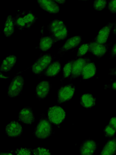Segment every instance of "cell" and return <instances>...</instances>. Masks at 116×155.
I'll use <instances>...</instances> for the list:
<instances>
[{
    "label": "cell",
    "instance_id": "2",
    "mask_svg": "<svg viewBox=\"0 0 116 155\" xmlns=\"http://www.w3.org/2000/svg\"><path fill=\"white\" fill-rule=\"evenodd\" d=\"M52 132V126L50 122L45 114H41L33 133L34 136L37 139L44 140L50 137Z\"/></svg>",
    "mask_w": 116,
    "mask_h": 155
},
{
    "label": "cell",
    "instance_id": "4",
    "mask_svg": "<svg viewBox=\"0 0 116 155\" xmlns=\"http://www.w3.org/2000/svg\"><path fill=\"white\" fill-rule=\"evenodd\" d=\"M24 84V79L21 76L17 75L14 77L8 87V96L12 98L19 95L22 91Z\"/></svg>",
    "mask_w": 116,
    "mask_h": 155
},
{
    "label": "cell",
    "instance_id": "17",
    "mask_svg": "<svg viewBox=\"0 0 116 155\" xmlns=\"http://www.w3.org/2000/svg\"><path fill=\"white\" fill-rule=\"evenodd\" d=\"M16 57L13 55H9L3 61L0 66V71L7 72L12 69L16 63Z\"/></svg>",
    "mask_w": 116,
    "mask_h": 155
},
{
    "label": "cell",
    "instance_id": "39",
    "mask_svg": "<svg viewBox=\"0 0 116 155\" xmlns=\"http://www.w3.org/2000/svg\"><path fill=\"white\" fill-rule=\"evenodd\" d=\"M0 77L1 78H4L6 79V78H8V77H6L4 76L1 73Z\"/></svg>",
    "mask_w": 116,
    "mask_h": 155
},
{
    "label": "cell",
    "instance_id": "13",
    "mask_svg": "<svg viewBox=\"0 0 116 155\" xmlns=\"http://www.w3.org/2000/svg\"><path fill=\"white\" fill-rule=\"evenodd\" d=\"M82 40L80 35H76L68 38L63 46L59 50L58 53L61 54L63 53L74 48L80 44Z\"/></svg>",
    "mask_w": 116,
    "mask_h": 155
},
{
    "label": "cell",
    "instance_id": "9",
    "mask_svg": "<svg viewBox=\"0 0 116 155\" xmlns=\"http://www.w3.org/2000/svg\"><path fill=\"white\" fill-rule=\"evenodd\" d=\"M113 22H110L102 28L92 41L100 44H106L113 28Z\"/></svg>",
    "mask_w": 116,
    "mask_h": 155
},
{
    "label": "cell",
    "instance_id": "36",
    "mask_svg": "<svg viewBox=\"0 0 116 155\" xmlns=\"http://www.w3.org/2000/svg\"><path fill=\"white\" fill-rule=\"evenodd\" d=\"M112 32L113 34L116 36V20L114 23Z\"/></svg>",
    "mask_w": 116,
    "mask_h": 155
},
{
    "label": "cell",
    "instance_id": "1",
    "mask_svg": "<svg viewBox=\"0 0 116 155\" xmlns=\"http://www.w3.org/2000/svg\"><path fill=\"white\" fill-rule=\"evenodd\" d=\"M15 26L19 30L29 29L36 22L37 17L31 10H24L14 17Z\"/></svg>",
    "mask_w": 116,
    "mask_h": 155
},
{
    "label": "cell",
    "instance_id": "12",
    "mask_svg": "<svg viewBox=\"0 0 116 155\" xmlns=\"http://www.w3.org/2000/svg\"><path fill=\"white\" fill-rule=\"evenodd\" d=\"M18 120L27 124H31L35 120V117L32 108L26 106L20 111L18 117Z\"/></svg>",
    "mask_w": 116,
    "mask_h": 155
},
{
    "label": "cell",
    "instance_id": "35",
    "mask_svg": "<svg viewBox=\"0 0 116 155\" xmlns=\"http://www.w3.org/2000/svg\"><path fill=\"white\" fill-rule=\"evenodd\" d=\"M109 71V75L116 76V67L110 69Z\"/></svg>",
    "mask_w": 116,
    "mask_h": 155
},
{
    "label": "cell",
    "instance_id": "34",
    "mask_svg": "<svg viewBox=\"0 0 116 155\" xmlns=\"http://www.w3.org/2000/svg\"><path fill=\"white\" fill-rule=\"evenodd\" d=\"M109 124L116 129V116L110 119Z\"/></svg>",
    "mask_w": 116,
    "mask_h": 155
},
{
    "label": "cell",
    "instance_id": "29",
    "mask_svg": "<svg viewBox=\"0 0 116 155\" xmlns=\"http://www.w3.org/2000/svg\"><path fill=\"white\" fill-rule=\"evenodd\" d=\"M15 155H32V149L27 148H19L12 151Z\"/></svg>",
    "mask_w": 116,
    "mask_h": 155
},
{
    "label": "cell",
    "instance_id": "32",
    "mask_svg": "<svg viewBox=\"0 0 116 155\" xmlns=\"http://www.w3.org/2000/svg\"><path fill=\"white\" fill-rule=\"evenodd\" d=\"M110 58L113 59L116 57V43L113 46L110 52Z\"/></svg>",
    "mask_w": 116,
    "mask_h": 155
},
{
    "label": "cell",
    "instance_id": "7",
    "mask_svg": "<svg viewBox=\"0 0 116 155\" xmlns=\"http://www.w3.org/2000/svg\"><path fill=\"white\" fill-rule=\"evenodd\" d=\"M91 61V60L88 57L81 58L74 60L72 65L70 79H74L81 75L84 67Z\"/></svg>",
    "mask_w": 116,
    "mask_h": 155
},
{
    "label": "cell",
    "instance_id": "18",
    "mask_svg": "<svg viewBox=\"0 0 116 155\" xmlns=\"http://www.w3.org/2000/svg\"><path fill=\"white\" fill-rule=\"evenodd\" d=\"M96 72V67L93 62L91 61L87 63L84 67L81 75L84 79L89 78L94 76Z\"/></svg>",
    "mask_w": 116,
    "mask_h": 155
},
{
    "label": "cell",
    "instance_id": "10",
    "mask_svg": "<svg viewBox=\"0 0 116 155\" xmlns=\"http://www.w3.org/2000/svg\"><path fill=\"white\" fill-rule=\"evenodd\" d=\"M97 143L91 139L84 140L80 146V155H93L97 148Z\"/></svg>",
    "mask_w": 116,
    "mask_h": 155
},
{
    "label": "cell",
    "instance_id": "3",
    "mask_svg": "<svg viewBox=\"0 0 116 155\" xmlns=\"http://www.w3.org/2000/svg\"><path fill=\"white\" fill-rule=\"evenodd\" d=\"M53 56L50 54H42L37 60L31 67L32 72L35 74H39L47 69L52 62Z\"/></svg>",
    "mask_w": 116,
    "mask_h": 155
},
{
    "label": "cell",
    "instance_id": "31",
    "mask_svg": "<svg viewBox=\"0 0 116 155\" xmlns=\"http://www.w3.org/2000/svg\"><path fill=\"white\" fill-rule=\"evenodd\" d=\"M107 9L112 14H116V0L108 1Z\"/></svg>",
    "mask_w": 116,
    "mask_h": 155
},
{
    "label": "cell",
    "instance_id": "21",
    "mask_svg": "<svg viewBox=\"0 0 116 155\" xmlns=\"http://www.w3.org/2000/svg\"><path fill=\"white\" fill-rule=\"evenodd\" d=\"M55 43L50 36H44L40 38L38 48L42 51H46L50 49Z\"/></svg>",
    "mask_w": 116,
    "mask_h": 155
},
{
    "label": "cell",
    "instance_id": "5",
    "mask_svg": "<svg viewBox=\"0 0 116 155\" xmlns=\"http://www.w3.org/2000/svg\"><path fill=\"white\" fill-rule=\"evenodd\" d=\"M47 113L49 120L56 125L60 124L66 117V113L62 107L58 106L50 107Z\"/></svg>",
    "mask_w": 116,
    "mask_h": 155
},
{
    "label": "cell",
    "instance_id": "28",
    "mask_svg": "<svg viewBox=\"0 0 116 155\" xmlns=\"http://www.w3.org/2000/svg\"><path fill=\"white\" fill-rule=\"evenodd\" d=\"M104 132L106 137L110 138L114 137L115 135L116 129L108 124L104 128Z\"/></svg>",
    "mask_w": 116,
    "mask_h": 155
},
{
    "label": "cell",
    "instance_id": "20",
    "mask_svg": "<svg viewBox=\"0 0 116 155\" xmlns=\"http://www.w3.org/2000/svg\"><path fill=\"white\" fill-rule=\"evenodd\" d=\"M61 68V65L59 60L53 61L46 70L45 75L47 77H54L59 73Z\"/></svg>",
    "mask_w": 116,
    "mask_h": 155
},
{
    "label": "cell",
    "instance_id": "33",
    "mask_svg": "<svg viewBox=\"0 0 116 155\" xmlns=\"http://www.w3.org/2000/svg\"><path fill=\"white\" fill-rule=\"evenodd\" d=\"M105 88L111 89L116 91V81H113L110 84L105 85Z\"/></svg>",
    "mask_w": 116,
    "mask_h": 155
},
{
    "label": "cell",
    "instance_id": "25",
    "mask_svg": "<svg viewBox=\"0 0 116 155\" xmlns=\"http://www.w3.org/2000/svg\"><path fill=\"white\" fill-rule=\"evenodd\" d=\"M74 60H71L68 61L63 68V78H65L70 76L72 70L73 62Z\"/></svg>",
    "mask_w": 116,
    "mask_h": 155
},
{
    "label": "cell",
    "instance_id": "37",
    "mask_svg": "<svg viewBox=\"0 0 116 155\" xmlns=\"http://www.w3.org/2000/svg\"><path fill=\"white\" fill-rule=\"evenodd\" d=\"M0 155H15L11 153H6L5 152H1Z\"/></svg>",
    "mask_w": 116,
    "mask_h": 155
},
{
    "label": "cell",
    "instance_id": "16",
    "mask_svg": "<svg viewBox=\"0 0 116 155\" xmlns=\"http://www.w3.org/2000/svg\"><path fill=\"white\" fill-rule=\"evenodd\" d=\"M116 153V137L110 138L102 148L100 155H114Z\"/></svg>",
    "mask_w": 116,
    "mask_h": 155
},
{
    "label": "cell",
    "instance_id": "6",
    "mask_svg": "<svg viewBox=\"0 0 116 155\" xmlns=\"http://www.w3.org/2000/svg\"><path fill=\"white\" fill-rule=\"evenodd\" d=\"M75 90V86L72 84L61 86L58 91V103L60 104L70 100L73 97Z\"/></svg>",
    "mask_w": 116,
    "mask_h": 155
},
{
    "label": "cell",
    "instance_id": "15",
    "mask_svg": "<svg viewBox=\"0 0 116 155\" xmlns=\"http://www.w3.org/2000/svg\"><path fill=\"white\" fill-rule=\"evenodd\" d=\"M51 85L48 81L40 82L36 87L35 95L39 100H42L46 97L50 92Z\"/></svg>",
    "mask_w": 116,
    "mask_h": 155
},
{
    "label": "cell",
    "instance_id": "30",
    "mask_svg": "<svg viewBox=\"0 0 116 155\" xmlns=\"http://www.w3.org/2000/svg\"><path fill=\"white\" fill-rule=\"evenodd\" d=\"M89 52V47L88 44H83L78 50L76 53V58H80Z\"/></svg>",
    "mask_w": 116,
    "mask_h": 155
},
{
    "label": "cell",
    "instance_id": "8",
    "mask_svg": "<svg viewBox=\"0 0 116 155\" xmlns=\"http://www.w3.org/2000/svg\"><path fill=\"white\" fill-rule=\"evenodd\" d=\"M90 52L98 58L103 57L108 51L109 44H102L92 41L87 43Z\"/></svg>",
    "mask_w": 116,
    "mask_h": 155
},
{
    "label": "cell",
    "instance_id": "26",
    "mask_svg": "<svg viewBox=\"0 0 116 155\" xmlns=\"http://www.w3.org/2000/svg\"><path fill=\"white\" fill-rule=\"evenodd\" d=\"M32 151L33 155H52L50 150L41 147L32 149Z\"/></svg>",
    "mask_w": 116,
    "mask_h": 155
},
{
    "label": "cell",
    "instance_id": "14",
    "mask_svg": "<svg viewBox=\"0 0 116 155\" xmlns=\"http://www.w3.org/2000/svg\"><path fill=\"white\" fill-rule=\"evenodd\" d=\"M37 2L42 9L50 13L56 14L60 11V7L55 0H39Z\"/></svg>",
    "mask_w": 116,
    "mask_h": 155
},
{
    "label": "cell",
    "instance_id": "11",
    "mask_svg": "<svg viewBox=\"0 0 116 155\" xmlns=\"http://www.w3.org/2000/svg\"><path fill=\"white\" fill-rule=\"evenodd\" d=\"M5 133L10 137H16L20 136L22 134L23 129L21 125L18 122L13 120L6 126Z\"/></svg>",
    "mask_w": 116,
    "mask_h": 155
},
{
    "label": "cell",
    "instance_id": "24",
    "mask_svg": "<svg viewBox=\"0 0 116 155\" xmlns=\"http://www.w3.org/2000/svg\"><path fill=\"white\" fill-rule=\"evenodd\" d=\"M68 35V29L67 26L65 25L62 28L51 34L50 36L55 43L58 41L64 40L66 38Z\"/></svg>",
    "mask_w": 116,
    "mask_h": 155
},
{
    "label": "cell",
    "instance_id": "19",
    "mask_svg": "<svg viewBox=\"0 0 116 155\" xmlns=\"http://www.w3.org/2000/svg\"><path fill=\"white\" fill-rule=\"evenodd\" d=\"M15 26L14 17L11 15H8L6 18L4 28L5 36L8 38L11 36L14 32Z\"/></svg>",
    "mask_w": 116,
    "mask_h": 155
},
{
    "label": "cell",
    "instance_id": "27",
    "mask_svg": "<svg viewBox=\"0 0 116 155\" xmlns=\"http://www.w3.org/2000/svg\"><path fill=\"white\" fill-rule=\"evenodd\" d=\"M107 4L106 0H95L93 2V7L95 10L101 11L105 9Z\"/></svg>",
    "mask_w": 116,
    "mask_h": 155
},
{
    "label": "cell",
    "instance_id": "22",
    "mask_svg": "<svg viewBox=\"0 0 116 155\" xmlns=\"http://www.w3.org/2000/svg\"><path fill=\"white\" fill-rule=\"evenodd\" d=\"M96 102V99L91 94H82L80 98L81 105L85 108H89L94 106Z\"/></svg>",
    "mask_w": 116,
    "mask_h": 155
},
{
    "label": "cell",
    "instance_id": "38",
    "mask_svg": "<svg viewBox=\"0 0 116 155\" xmlns=\"http://www.w3.org/2000/svg\"><path fill=\"white\" fill-rule=\"evenodd\" d=\"M57 3L63 4L66 2V0H55Z\"/></svg>",
    "mask_w": 116,
    "mask_h": 155
},
{
    "label": "cell",
    "instance_id": "23",
    "mask_svg": "<svg viewBox=\"0 0 116 155\" xmlns=\"http://www.w3.org/2000/svg\"><path fill=\"white\" fill-rule=\"evenodd\" d=\"M65 25L63 21L56 19L50 22L47 26V29L51 35L62 28Z\"/></svg>",
    "mask_w": 116,
    "mask_h": 155
}]
</instances>
